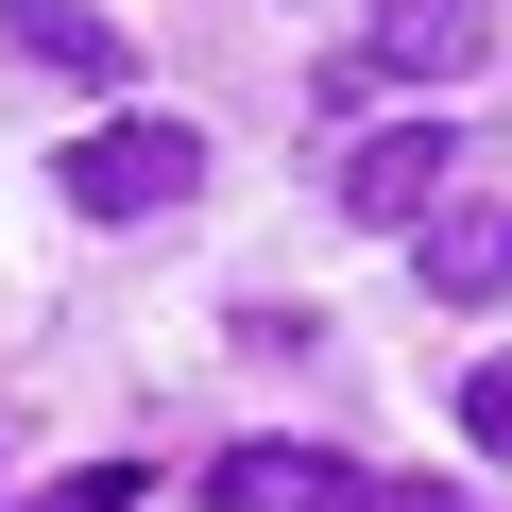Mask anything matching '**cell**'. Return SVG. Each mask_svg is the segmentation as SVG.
Listing matches in <instances>:
<instances>
[{
    "mask_svg": "<svg viewBox=\"0 0 512 512\" xmlns=\"http://www.w3.org/2000/svg\"><path fill=\"white\" fill-rule=\"evenodd\" d=\"M52 188H69L86 222H154L171 188H205V137H188V120H103V137L52 154Z\"/></svg>",
    "mask_w": 512,
    "mask_h": 512,
    "instance_id": "cell-1",
    "label": "cell"
},
{
    "mask_svg": "<svg viewBox=\"0 0 512 512\" xmlns=\"http://www.w3.org/2000/svg\"><path fill=\"white\" fill-rule=\"evenodd\" d=\"M205 512H393L359 461H325V444H222L205 461Z\"/></svg>",
    "mask_w": 512,
    "mask_h": 512,
    "instance_id": "cell-2",
    "label": "cell"
},
{
    "mask_svg": "<svg viewBox=\"0 0 512 512\" xmlns=\"http://www.w3.org/2000/svg\"><path fill=\"white\" fill-rule=\"evenodd\" d=\"M427 188H444V120H393V137L342 154V222H376V239H427V222H444Z\"/></svg>",
    "mask_w": 512,
    "mask_h": 512,
    "instance_id": "cell-3",
    "label": "cell"
},
{
    "mask_svg": "<svg viewBox=\"0 0 512 512\" xmlns=\"http://www.w3.org/2000/svg\"><path fill=\"white\" fill-rule=\"evenodd\" d=\"M478 35H495V0H376V18H359V69H393V86H461Z\"/></svg>",
    "mask_w": 512,
    "mask_h": 512,
    "instance_id": "cell-4",
    "label": "cell"
},
{
    "mask_svg": "<svg viewBox=\"0 0 512 512\" xmlns=\"http://www.w3.org/2000/svg\"><path fill=\"white\" fill-rule=\"evenodd\" d=\"M427 291H444V308L512 291V205H444V222H427Z\"/></svg>",
    "mask_w": 512,
    "mask_h": 512,
    "instance_id": "cell-5",
    "label": "cell"
},
{
    "mask_svg": "<svg viewBox=\"0 0 512 512\" xmlns=\"http://www.w3.org/2000/svg\"><path fill=\"white\" fill-rule=\"evenodd\" d=\"M0 35H18L35 69H69V86H120V35L86 18V0H0Z\"/></svg>",
    "mask_w": 512,
    "mask_h": 512,
    "instance_id": "cell-6",
    "label": "cell"
},
{
    "mask_svg": "<svg viewBox=\"0 0 512 512\" xmlns=\"http://www.w3.org/2000/svg\"><path fill=\"white\" fill-rule=\"evenodd\" d=\"M461 444H495V461H512V359H478V376H461Z\"/></svg>",
    "mask_w": 512,
    "mask_h": 512,
    "instance_id": "cell-7",
    "label": "cell"
},
{
    "mask_svg": "<svg viewBox=\"0 0 512 512\" xmlns=\"http://www.w3.org/2000/svg\"><path fill=\"white\" fill-rule=\"evenodd\" d=\"M393 512H461V495H393Z\"/></svg>",
    "mask_w": 512,
    "mask_h": 512,
    "instance_id": "cell-8",
    "label": "cell"
}]
</instances>
